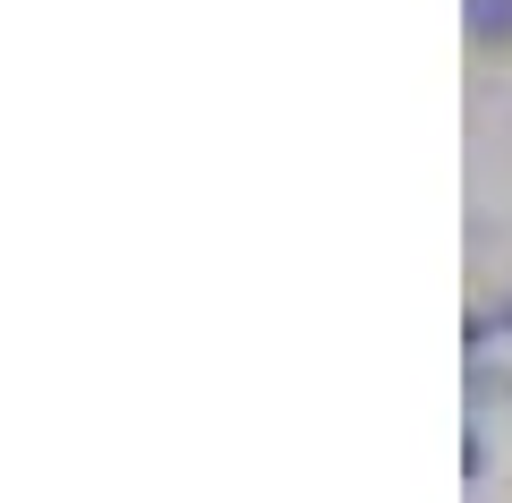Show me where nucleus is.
<instances>
[{
	"instance_id": "f257e3e1",
	"label": "nucleus",
	"mask_w": 512,
	"mask_h": 503,
	"mask_svg": "<svg viewBox=\"0 0 512 503\" xmlns=\"http://www.w3.org/2000/svg\"><path fill=\"white\" fill-rule=\"evenodd\" d=\"M470 43H512V0H470Z\"/></svg>"
}]
</instances>
